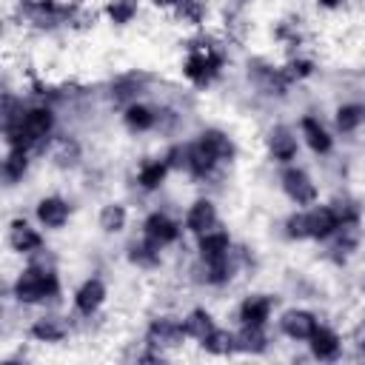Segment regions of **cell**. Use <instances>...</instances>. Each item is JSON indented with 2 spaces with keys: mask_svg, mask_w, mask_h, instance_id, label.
Wrapping results in <instances>:
<instances>
[{
  "mask_svg": "<svg viewBox=\"0 0 365 365\" xmlns=\"http://www.w3.org/2000/svg\"><path fill=\"white\" fill-rule=\"evenodd\" d=\"M57 125H60L57 106H51L46 100H31L17 123L3 125L6 148H26L34 157H43L48 140L57 134Z\"/></svg>",
  "mask_w": 365,
  "mask_h": 365,
  "instance_id": "cell-1",
  "label": "cell"
},
{
  "mask_svg": "<svg viewBox=\"0 0 365 365\" xmlns=\"http://www.w3.org/2000/svg\"><path fill=\"white\" fill-rule=\"evenodd\" d=\"M225 66H228L225 48L214 37L197 34L185 46V57L180 60V74L188 86H194L197 91H205L225 74Z\"/></svg>",
  "mask_w": 365,
  "mask_h": 365,
  "instance_id": "cell-2",
  "label": "cell"
},
{
  "mask_svg": "<svg viewBox=\"0 0 365 365\" xmlns=\"http://www.w3.org/2000/svg\"><path fill=\"white\" fill-rule=\"evenodd\" d=\"M9 297L23 308H54L63 297V279L57 268H40L23 262L9 285Z\"/></svg>",
  "mask_w": 365,
  "mask_h": 365,
  "instance_id": "cell-3",
  "label": "cell"
},
{
  "mask_svg": "<svg viewBox=\"0 0 365 365\" xmlns=\"http://www.w3.org/2000/svg\"><path fill=\"white\" fill-rule=\"evenodd\" d=\"M277 185H279V191L285 194V200L294 202L297 208H308V205L319 202V182L311 177L308 168H302V165H297V163L279 168Z\"/></svg>",
  "mask_w": 365,
  "mask_h": 365,
  "instance_id": "cell-4",
  "label": "cell"
},
{
  "mask_svg": "<svg viewBox=\"0 0 365 365\" xmlns=\"http://www.w3.org/2000/svg\"><path fill=\"white\" fill-rule=\"evenodd\" d=\"M143 342L163 351V354H174L180 351L188 336H185V328H182V317H174V314H157L148 319L145 325V334H143Z\"/></svg>",
  "mask_w": 365,
  "mask_h": 365,
  "instance_id": "cell-5",
  "label": "cell"
},
{
  "mask_svg": "<svg viewBox=\"0 0 365 365\" xmlns=\"http://www.w3.org/2000/svg\"><path fill=\"white\" fill-rule=\"evenodd\" d=\"M140 234H143L145 240L157 242L160 248H171V245H180V240H182V234H185V225H182V220H177L168 208L160 205V208H151V211L143 217Z\"/></svg>",
  "mask_w": 365,
  "mask_h": 365,
  "instance_id": "cell-6",
  "label": "cell"
},
{
  "mask_svg": "<svg viewBox=\"0 0 365 365\" xmlns=\"http://www.w3.org/2000/svg\"><path fill=\"white\" fill-rule=\"evenodd\" d=\"M299 137H297V128L288 125V123H274L265 128V137H262V145H265V157L277 165H291L299 160Z\"/></svg>",
  "mask_w": 365,
  "mask_h": 365,
  "instance_id": "cell-7",
  "label": "cell"
},
{
  "mask_svg": "<svg viewBox=\"0 0 365 365\" xmlns=\"http://www.w3.org/2000/svg\"><path fill=\"white\" fill-rule=\"evenodd\" d=\"M71 334H74V319L60 314V311H54V308H46L43 314H37L29 322V336L34 342H40V345H60Z\"/></svg>",
  "mask_w": 365,
  "mask_h": 365,
  "instance_id": "cell-8",
  "label": "cell"
},
{
  "mask_svg": "<svg viewBox=\"0 0 365 365\" xmlns=\"http://www.w3.org/2000/svg\"><path fill=\"white\" fill-rule=\"evenodd\" d=\"M106 299H108V285H106V279L97 277V274H91V277H86V279L74 288V294H71V311H74V317H80V319H94V317L103 311Z\"/></svg>",
  "mask_w": 365,
  "mask_h": 365,
  "instance_id": "cell-9",
  "label": "cell"
},
{
  "mask_svg": "<svg viewBox=\"0 0 365 365\" xmlns=\"http://www.w3.org/2000/svg\"><path fill=\"white\" fill-rule=\"evenodd\" d=\"M83 154H86L83 151V143L74 134H68V131H57L48 140L46 151H43V157L48 160V165L57 168V171H74V168H80L83 165Z\"/></svg>",
  "mask_w": 365,
  "mask_h": 365,
  "instance_id": "cell-10",
  "label": "cell"
},
{
  "mask_svg": "<svg viewBox=\"0 0 365 365\" xmlns=\"http://www.w3.org/2000/svg\"><path fill=\"white\" fill-rule=\"evenodd\" d=\"M74 217V205L63 194H43L34 202V222L46 231H63Z\"/></svg>",
  "mask_w": 365,
  "mask_h": 365,
  "instance_id": "cell-11",
  "label": "cell"
},
{
  "mask_svg": "<svg viewBox=\"0 0 365 365\" xmlns=\"http://www.w3.org/2000/svg\"><path fill=\"white\" fill-rule=\"evenodd\" d=\"M297 131H299V140L305 143V148H308L314 157H331V154H334L336 137H334V131L319 120V114H299Z\"/></svg>",
  "mask_w": 365,
  "mask_h": 365,
  "instance_id": "cell-12",
  "label": "cell"
},
{
  "mask_svg": "<svg viewBox=\"0 0 365 365\" xmlns=\"http://www.w3.org/2000/svg\"><path fill=\"white\" fill-rule=\"evenodd\" d=\"M317 325H319L317 311L302 308V305L282 308L279 317H277V331H279L285 339H291V342H308L311 334L317 331Z\"/></svg>",
  "mask_w": 365,
  "mask_h": 365,
  "instance_id": "cell-13",
  "label": "cell"
},
{
  "mask_svg": "<svg viewBox=\"0 0 365 365\" xmlns=\"http://www.w3.org/2000/svg\"><path fill=\"white\" fill-rule=\"evenodd\" d=\"M6 245H9L11 254H17V257L26 259V257H31L37 248L46 245V237H43L40 225L29 222L26 217H11L9 225H6Z\"/></svg>",
  "mask_w": 365,
  "mask_h": 365,
  "instance_id": "cell-14",
  "label": "cell"
},
{
  "mask_svg": "<svg viewBox=\"0 0 365 365\" xmlns=\"http://www.w3.org/2000/svg\"><path fill=\"white\" fill-rule=\"evenodd\" d=\"M182 225H185V234H191V237H200V234L211 231L214 225H220V208H217L214 197H208V194L194 197L185 205Z\"/></svg>",
  "mask_w": 365,
  "mask_h": 365,
  "instance_id": "cell-15",
  "label": "cell"
},
{
  "mask_svg": "<svg viewBox=\"0 0 365 365\" xmlns=\"http://www.w3.org/2000/svg\"><path fill=\"white\" fill-rule=\"evenodd\" d=\"M274 308H277L274 294L248 291V294L237 302V322H240V325H259V328H268V322H271V317H274Z\"/></svg>",
  "mask_w": 365,
  "mask_h": 365,
  "instance_id": "cell-16",
  "label": "cell"
},
{
  "mask_svg": "<svg viewBox=\"0 0 365 365\" xmlns=\"http://www.w3.org/2000/svg\"><path fill=\"white\" fill-rule=\"evenodd\" d=\"M197 140H200V145L220 163V165H234V160L240 157V145H237V140L225 131V128H220V125H205V128H200L197 134H194Z\"/></svg>",
  "mask_w": 365,
  "mask_h": 365,
  "instance_id": "cell-17",
  "label": "cell"
},
{
  "mask_svg": "<svg viewBox=\"0 0 365 365\" xmlns=\"http://www.w3.org/2000/svg\"><path fill=\"white\" fill-rule=\"evenodd\" d=\"M168 174H174V171H171L165 154H151V157H143L137 163V168H134V185L143 194H154V191H160L165 185Z\"/></svg>",
  "mask_w": 365,
  "mask_h": 365,
  "instance_id": "cell-18",
  "label": "cell"
},
{
  "mask_svg": "<svg viewBox=\"0 0 365 365\" xmlns=\"http://www.w3.org/2000/svg\"><path fill=\"white\" fill-rule=\"evenodd\" d=\"M120 123L128 134L140 137V134H151L157 131V106L145 103V100H134L128 106H123L120 111Z\"/></svg>",
  "mask_w": 365,
  "mask_h": 365,
  "instance_id": "cell-19",
  "label": "cell"
},
{
  "mask_svg": "<svg viewBox=\"0 0 365 365\" xmlns=\"http://www.w3.org/2000/svg\"><path fill=\"white\" fill-rule=\"evenodd\" d=\"M163 257H165V248L145 240L143 234L125 242V262L137 271H157L163 265Z\"/></svg>",
  "mask_w": 365,
  "mask_h": 365,
  "instance_id": "cell-20",
  "label": "cell"
},
{
  "mask_svg": "<svg viewBox=\"0 0 365 365\" xmlns=\"http://www.w3.org/2000/svg\"><path fill=\"white\" fill-rule=\"evenodd\" d=\"M311 356L319 359V362H334L342 356V334L334 328V325H317V331L311 334V339L305 342Z\"/></svg>",
  "mask_w": 365,
  "mask_h": 365,
  "instance_id": "cell-21",
  "label": "cell"
},
{
  "mask_svg": "<svg viewBox=\"0 0 365 365\" xmlns=\"http://www.w3.org/2000/svg\"><path fill=\"white\" fill-rule=\"evenodd\" d=\"M305 217H308V240L311 242H328L336 234V228H339V220H336V214L331 211L328 202L308 205Z\"/></svg>",
  "mask_w": 365,
  "mask_h": 365,
  "instance_id": "cell-22",
  "label": "cell"
},
{
  "mask_svg": "<svg viewBox=\"0 0 365 365\" xmlns=\"http://www.w3.org/2000/svg\"><path fill=\"white\" fill-rule=\"evenodd\" d=\"M194 240H197L194 242V254L200 259H222V257H228V251L234 245V237H231V231L225 225H214L211 231H205V234H200Z\"/></svg>",
  "mask_w": 365,
  "mask_h": 365,
  "instance_id": "cell-23",
  "label": "cell"
},
{
  "mask_svg": "<svg viewBox=\"0 0 365 365\" xmlns=\"http://www.w3.org/2000/svg\"><path fill=\"white\" fill-rule=\"evenodd\" d=\"M97 228L106 237H117L128 228V205L123 200H106L97 211Z\"/></svg>",
  "mask_w": 365,
  "mask_h": 365,
  "instance_id": "cell-24",
  "label": "cell"
},
{
  "mask_svg": "<svg viewBox=\"0 0 365 365\" xmlns=\"http://www.w3.org/2000/svg\"><path fill=\"white\" fill-rule=\"evenodd\" d=\"M334 128L339 134H356L365 128V103L362 100H342L336 108H334Z\"/></svg>",
  "mask_w": 365,
  "mask_h": 365,
  "instance_id": "cell-25",
  "label": "cell"
},
{
  "mask_svg": "<svg viewBox=\"0 0 365 365\" xmlns=\"http://www.w3.org/2000/svg\"><path fill=\"white\" fill-rule=\"evenodd\" d=\"M211 17V3L208 0H182L174 11H171V20L182 29H194V31H202L205 23Z\"/></svg>",
  "mask_w": 365,
  "mask_h": 365,
  "instance_id": "cell-26",
  "label": "cell"
},
{
  "mask_svg": "<svg viewBox=\"0 0 365 365\" xmlns=\"http://www.w3.org/2000/svg\"><path fill=\"white\" fill-rule=\"evenodd\" d=\"M31 157L34 154L26 151V148H6V157H3V182H6V188H14L29 177Z\"/></svg>",
  "mask_w": 365,
  "mask_h": 365,
  "instance_id": "cell-27",
  "label": "cell"
},
{
  "mask_svg": "<svg viewBox=\"0 0 365 365\" xmlns=\"http://www.w3.org/2000/svg\"><path fill=\"white\" fill-rule=\"evenodd\" d=\"M182 328H185V336H188L191 342L200 345V342L217 328V319H214L211 308H205V305H194V308H188V311L182 314Z\"/></svg>",
  "mask_w": 365,
  "mask_h": 365,
  "instance_id": "cell-28",
  "label": "cell"
},
{
  "mask_svg": "<svg viewBox=\"0 0 365 365\" xmlns=\"http://www.w3.org/2000/svg\"><path fill=\"white\" fill-rule=\"evenodd\" d=\"M331 211L336 214L339 225H351V222H362L365 220V205L359 197L348 194V191H336L331 200H328Z\"/></svg>",
  "mask_w": 365,
  "mask_h": 365,
  "instance_id": "cell-29",
  "label": "cell"
},
{
  "mask_svg": "<svg viewBox=\"0 0 365 365\" xmlns=\"http://www.w3.org/2000/svg\"><path fill=\"white\" fill-rule=\"evenodd\" d=\"M143 11V0H106L103 3V17L114 26V29H125L131 26Z\"/></svg>",
  "mask_w": 365,
  "mask_h": 365,
  "instance_id": "cell-30",
  "label": "cell"
},
{
  "mask_svg": "<svg viewBox=\"0 0 365 365\" xmlns=\"http://www.w3.org/2000/svg\"><path fill=\"white\" fill-rule=\"evenodd\" d=\"M268 345H271L268 328H259V325H240L237 328V354L259 356L268 351Z\"/></svg>",
  "mask_w": 365,
  "mask_h": 365,
  "instance_id": "cell-31",
  "label": "cell"
},
{
  "mask_svg": "<svg viewBox=\"0 0 365 365\" xmlns=\"http://www.w3.org/2000/svg\"><path fill=\"white\" fill-rule=\"evenodd\" d=\"M200 348H202L208 356H234V354H237V331L217 325V328L200 342Z\"/></svg>",
  "mask_w": 365,
  "mask_h": 365,
  "instance_id": "cell-32",
  "label": "cell"
},
{
  "mask_svg": "<svg viewBox=\"0 0 365 365\" xmlns=\"http://www.w3.org/2000/svg\"><path fill=\"white\" fill-rule=\"evenodd\" d=\"M282 237L288 242H308V217H305V208H294L291 214H285L282 220Z\"/></svg>",
  "mask_w": 365,
  "mask_h": 365,
  "instance_id": "cell-33",
  "label": "cell"
},
{
  "mask_svg": "<svg viewBox=\"0 0 365 365\" xmlns=\"http://www.w3.org/2000/svg\"><path fill=\"white\" fill-rule=\"evenodd\" d=\"M314 6L319 9V11H339V9H345L348 6V0H314Z\"/></svg>",
  "mask_w": 365,
  "mask_h": 365,
  "instance_id": "cell-34",
  "label": "cell"
},
{
  "mask_svg": "<svg viewBox=\"0 0 365 365\" xmlns=\"http://www.w3.org/2000/svg\"><path fill=\"white\" fill-rule=\"evenodd\" d=\"M180 3H182V0H148V6H151V9L165 11V14H171V11H174Z\"/></svg>",
  "mask_w": 365,
  "mask_h": 365,
  "instance_id": "cell-35",
  "label": "cell"
},
{
  "mask_svg": "<svg viewBox=\"0 0 365 365\" xmlns=\"http://www.w3.org/2000/svg\"><path fill=\"white\" fill-rule=\"evenodd\" d=\"M359 354H362V356H365V334H362V336H359Z\"/></svg>",
  "mask_w": 365,
  "mask_h": 365,
  "instance_id": "cell-36",
  "label": "cell"
}]
</instances>
